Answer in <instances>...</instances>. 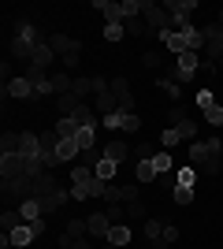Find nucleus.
<instances>
[{
	"label": "nucleus",
	"instance_id": "nucleus-1",
	"mask_svg": "<svg viewBox=\"0 0 223 249\" xmlns=\"http://www.w3.org/2000/svg\"><path fill=\"white\" fill-rule=\"evenodd\" d=\"M186 164L197 171V178H216V175H220V156H216L212 149L205 145V142H193V145H190Z\"/></svg>",
	"mask_w": 223,
	"mask_h": 249
},
{
	"label": "nucleus",
	"instance_id": "nucleus-2",
	"mask_svg": "<svg viewBox=\"0 0 223 249\" xmlns=\"http://www.w3.org/2000/svg\"><path fill=\"white\" fill-rule=\"evenodd\" d=\"M0 190H4V205L19 208L22 201L34 197V178H4V186H0Z\"/></svg>",
	"mask_w": 223,
	"mask_h": 249
},
{
	"label": "nucleus",
	"instance_id": "nucleus-3",
	"mask_svg": "<svg viewBox=\"0 0 223 249\" xmlns=\"http://www.w3.org/2000/svg\"><path fill=\"white\" fill-rule=\"evenodd\" d=\"M141 19H145L149 34H164L171 26V15L164 11V4H153V0H145V8H141Z\"/></svg>",
	"mask_w": 223,
	"mask_h": 249
},
{
	"label": "nucleus",
	"instance_id": "nucleus-4",
	"mask_svg": "<svg viewBox=\"0 0 223 249\" xmlns=\"http://www.w3.org/2000/svg\"><path fill=\"white\" fill-rule=\"evenodd\" d=\"M101 15H104V26H123L127 22V11H123V0H97L93 4Z\"/></svg>",
	"mask_w": 223,
	"mask_h": 249
},
{
	"label": "nucleus",
	"instance_id": "nucleus-5",
	"mask_svg": "<svg viewBox=\"0 0 223 249\" xmlns=\"http://www.w3.org/2000/svg\"><path fill=\"white\" fill-rule=\"evenodd\" d=\"M49 45H52V52L64 60V56H78L82 52V41H74V37H67V34H52L49 37Z\"/></svg>",
	"mask_w": 223,
	"mask_h": 249
},
{
	"label": "nucleus",
	"instance_id": "nucleus-6",
	"mask_svg": "<svg viewBox=\"0 0 223 249\" xmlns=\"http://www.w3.org/2000/svg\"><path fill=\"white\" fill-rule=\"evenodd\" d=\"M130 156H134V149H130L123 138H116V142H108V145H104V160H112V164H119V167L127 164Z\"/></svg>",
	"mask_w": 223,
	"mask_h": 249
},
{
	"label": "nucleus",
	"instance_id": "nucleus-7",
	"mask_svg": "<svg viewBox=\"0 0 223 249\" xmlns=\"http://www.w3.org/2000/svg\"><path fill=\"white\" fill-rule=\"evenodd\" d=\"M108 231H112V219H108L104 212L86 216V234H89V238H108Z\"/></svg>",
	"mask_w": 223,
	"mask_h": 249
},
{
	"label": "nucleus",
	"instance_id": "nucleus-8",
	"mask_svg": "<svg viewBox=\"0 0 223 249\" xmlns=\"http://www.w3.org/2000/svg\"><path fill=\"white\" fill-rule=\"evenodd\" d=\"M4 97H19V101H26V97H34V86L26 74H15V78H8V86H4Z\"/></svg>",
	"mask_w": 223,
	"mask_h": 249
},
{
	"label": "nucleus",
	"instance_id": "nucleus-9",
	"mask_svg": "<svg viewBox=\"0 0 223 249\" xmlns=\"http://www.w3.org/2000/svg\"><path fill=\"white\" fill-rule=\"evenodd\" d=\"M160 41L168 45V52L171 56H182V52H190V41H186V34H175V30H164V34H156Z\"/></svg>",
	"mask_w": 223,
	"mask_h": 249
},
{
	"label": "nucleus",
	"instance_id": "nucleus-10",
	"mask_svg": "<svg viewBox=\"0 0 223 249\" xmlns=\"http://www.w3.org/2000/svg\"><path fill=\"white\" fill-rule=\"evenodd\" d=\"M8 49H11V56H15V60H26V63H30V60H34V49H37V45H34L30 37H22V34H15Z\"/></svg>",
	"mask_w": 223,
	"mask_h": 249
},
{
	"label": "nucleus",
	"instance_id": "nucleus-11",
	"mask_svg": "<svg viewBox=\"0 0 223 249\" xmlns=\"http://www.w3.org/2000/svg\"><path fill=\"white\" fill-rule=\"evenodd\" d=\"M130 238H134V231H130V223H112V231H108V246H130Z\"/></svg>",
	"mask_w": 223,
	"mask_h": 249
},
{
	"label": "nucleus",
	"instance_id": "nucleus-12",
	"mask_svg": "<svg viewBox=\"0 0 223 249\" xmlns=\"http://www.w3.org/2000/svg\"><path fill=\"white\" fill-rule=\"evenodd\" d=\"M56 190H60V182H56L52 171H45V175L34 178V197H49V194H56Z\"/></svg>",
	"mask_w": 223,
	"mask_h": 249
},
{
	"label": "nucleus",
	"instance_id": "nucleus-13",
	"mask_svg": "<svg viewBox=\"0 0 223 249\" xmlns=\"http://www.w3.org/2000/svg\"><path fill=\"white\" fill-rule=\"evenodd\" d=\"M34 238H37V234H34V227H30V223H22V227L8 231V242H11V249H22V246H30Z\"/></svg>",
	"mask_w": 223,
	"mask_h": 249
},
{
	"label": "nucleus",
	"instance_id": "nucleus-14",
	"mask_svg": "<svg viewBox=\"0 0 223 249\" xmlns=\"http://www.w3.org/2000/svg\"><path fill=\"white\" fill-rule=\"evenodd\" d=\"M19 153H22V156H41V134L22 130V138H19Z\"/></svg>",
	"mask_w": 223,
	"mask_h": 249
},
{
	"label": "nucleus",
	"instance_id": "nucleus-15",
	"mask_svg": "<svg viewBox=\"0 0 223 249\" xmlns=\"http://www.w3.org/2000/svg\"><path fill=\"white\" fill-rule=\"evenodd\" d=\"M164 11H168V15L190 19V11H197V0H164Z\"/></svg>",
	"mask_w": 223,
	"mask_h": 249
},
{
	"label": "nucleus",
	"instance_id": "nucleus-16",
	"mask_svg": "<svg viewBox=\"0 0 223 249\" xmlns=\"http://www.w3.org/2000/svg\"><path fill=\"white\" fill-rule=\"evenodd\" d=\"M156 164H153V160H138V167H134V182H141V186H145V182H156Z\"/></svg>",
	"mask_w": 223,
	"mask_h": 249
},
{
	"label": "nucleus",
	"instance_id": "nucleus-17",
	"mask_svg": "<svg viewBox=\"0 0 223 249\" xmlns=\"http://www.w3.org/2000/svg\"><path fill=\"white\" fill-rule=\"evenodd\" d=\"M52 60H56L52 45H49V41H41V45H37V49H34V60H30V67H41V71H45V67H49V63H52Z\"/></svg>",
	"mask_w": 223,
	"mask_h": 249
},
{
	"label": "nucleus",
	"instance_id": "nucleus-18",
	"mask_svg": "<svg viewBox=\"0 0 223 249\" xmlns=\"http://www.w3.org/2000/svg\"><path fill=\"white\" fill-rule=\"evenodd\" d=\"M97 112H101V119H104V115H112V112H119V101H116V93H112V89L97 93Z\"/></svg>",
	"mask_w": 223,
	"mask_h": 249
},
{
	"label": "nucleus",
	"instance_id": "nucleus-19",
	"mask_svg": "<svg viewBox=\"0 0 223 249\" xmlns=\"http://www.w3.org/2000/svg\"><path fill=\"white\" fill-rule=\"evenodd\" d=\"M71 89H74L71 71H52V93L60 97V93H71Z\"/></svg>",
	"mask_w": 223,
	"mask_h": 249
},
{
	"label": "nucleus",
	"instance_id": "nucleus-20",
	"mask_svg": "<svg viewBox=\"0 0 223 249\" xmlns=\"http://www.w3.org/2000/svg\"><path fill=\"white\" fill-rule=\"evenodd\" d=\"M52 101H56V112H60V115H74V112H78V104H82L74 93H60V97H52Z\"/></svg>",
	"mask_w": 223,
	"mask_h": 249
},
{
	"label": "nucleus",
	"instance_id": "nucleus-21",
	"mask_svg": "<svg viewBox=\"0 0 223 249\" xmlns=\"http://www.w3.org/2000/svg\"><path fill=\"white\" fill-rule=\"evenodd\" d=\"M67 119H74V123H78V126H97V112H93V108H89V104H78V112H74V115H67Z\"/></svg>",
	"mask_w": 223,
	"mask_h": 249
},
{
	"label": "nucleus",
	"instance_id": "nucleus-22",
	"mask_svg": "<svg viewBox=\"0 0 223 249\" xmlns=\"http://www.w3.org/2000/svg\"><path fill=\"white\" fill-rule=\"evenodd\" d=\"M56 153H60V160H78V156H82V149H78V142H74V138H60V149H56Z\"/></svg>",
	"mask_w": 223,
	"mask_h": 249
},
{
	"label": "nucleus",
	"instance_id": "nucleus-23",
	"mask_svg": "<svg viewBox=\"0 0 223 249\" xmlns=\"http://www.w3.org/2000/svg\"><path fill=\"white\" fill-rule=\"evenodd\" d=\"M19 138H22V130H4V138H0V156L19 153Z\"/></svg>",
	"mask_w": 223,
	"mask_h": 249
},
{
	"label": "nucleus",
	"instance_id": "nucleus-24",
	"mask_svg": "<svg viewBox=\"0 0 223 249\" xmlns=\"http://www.w3.org/2000/svg\"><path fill=\"white\" fill-rule=\"evenodd\" d=\"M93 171H97V178H101V182H112V178L119 175V164H112V160H104V156H101Z\"/></svg>",
	"mask_w": 223,
	"mask_h": 249
},
{
	"label": "nucleus",
	"instance_id": "nucleus-25",
	"mask_svg": "<svg viewBox=\"0 0 223 249\" xmlns=\"http://www.w3.org/2000/svg\"><path fill=\"white\" fill-rule=\"evenodd\" d=\"M19 212H22V219H26V223H34V219H41V216H45V212H41V201H37V197L22 201V205H19Z\"/></svg>",
	"mask_w": 223,
	"mask_h": 249
},
{
	"label": "nucleus",
	"instance_id": "nucleus-26",
	"mask_svg": "<svg viewBox=\"0 0 223 249\" xmlns=\"http://www.w3.org/2000/svg\"><path fill=\"white\" fill-rule=\"evenodd\" d=\"M22 223H26V219H22L19 208H8V212L0 216V227H4V234H8V231H15V227H22Z\"/></svg>",
	"mask_w": 223,
	"mask_h": 249
},
{
	"label": "nucleus",
	"instance_id": "nucleus-27",
	"mask_svg": "<svg viewBox=\"0 0 223 249\" xmlns=\"http://www.w3.org/2000/svg\"><path fill=\"white\" fill-rule=\"evenodd\" d=\"M175 130H179L182 142H197V134H201V123H197V119H186V123H179Z\"/></svg>",
	"mask_w": 223,
	"mask_h": 249
},
{
	"label": "nucleus",
	"instance_id": "nucleus-28",
	"mask_svg": "<svg viewBox=\"0 0 223 249\" xmlns=\"http://www.w3.org/2000/svg\"><path fill=\"white\" fill-rule=\"evenodd\" d=\"M74 142H78V149H82V153H89V149L97 145V126H82Z\"/></svg>",
	"mask_w": 223,
	"mask_h": 249
},
{
	"label": "nucleus",
	"instance_id": "nucleus-29",
	"mask_svg": "<svg viewBox=\"0 0 223 249\" xmlns=\"http://www.w3.org/2000/svg\"><path fill=\"white\" fill-rule=\"evenodd\" d=\"M156 86H160V89H164V93L171 97V101H179V97H182V86L175 82V78H168V74H160V78H156Z\"/></svg>",
	"mask_w": 223,
	"mask_h": 249
},
{
	"label": "nucleus",
	"instance_id": "nucleus-30",
	"mask_svg": "<svg viewBox=\"0 0 223 249\" xmlns=\"http://www.w3.org/2000/svg\"><path fill=\"white\" fill-rule=\"evenodd\" d=\"M78 130H82V126L74 123V119L60 115V123H56V134H60V138H78Z\"/></svg>",
	"mask_w": 223,
	"mask_h": 249
},
{
	"label": "nucleus",
	"instance_id": "nucleus-31",
	"mask_svg": "<svg viewBox=\"0 0 223 249\" xmlns=\"http://www.w3.org/2000/svg\"><path fill=\"white\" fill-rule=\"evenodd\" d=\"M153 164H156V171H160V175H168V171H175V156H171L168 149H164V153H156V156H153Z\"/></svg>",
	"mask_w": 223,
	"mask_h": 249
},
{
	"label": "nucleus",
	"instance_id": "nucleus-32",
	"mask_svg": "<svg viewBox=\"0 0 223 249\" xmlns=\"http://www.w3.org/2000/svg\"><path fill=\"white\" fill-rule=\"evenodd\" d=\"M145 238L149 242H160V238H164V219H156V216L145 219Z\"/></svg>",
	"mask_w": 223,
	"mask_h": 249
},
{
	"label": "nucleus",
	"instance_id": "nucleus-33",
	"mask_svg": "<svg viewBox=\"0 0 223 249\" xmlns=\"http://www.w3.org/2000/svg\"><path fill=\"white\" fill-rule=\"evenodd\" d=\"M67 238H89V234H86V216L82 219H67V231H64Z\"/></svg>",
	"mask_w": 223,
	"mask_h": 249
},
{
	"label": "nucleus",
	"instance_id": "nucleus-34",
	"mask_svg": "<svg viewBox=\"0 0 223 249\" xmlns=\"http://www.w3.org/2000/svg\"><path fill=\"white\" fill-rule=\"evenodd\" d=\"M205 123L208 126H223V104H208V108H205Z\"/></svg>",
	"mask_w": 223,
	"mask_h": 249
},
{
	"label": "nucleus",
	"instance_id": "nucleus-35",
	"mask_svg": "<svg viewBox=\"0 0 223 249\" xmlns=\"http://www.w3.org/2000/svg\"><path fill=\"white\" fill-rule=\"evenodd\" d=\"M119 115H123L119 130H127V134H130V130H141V115L138 112H119Z\"/></svg>",
	"mask_w": 223,
	"mask_h": 249
},
{
	"label": "nucleus",
	"instance_id": "nucleus-36",
	"mask_svg": "<svg viewBox=\"0 0 223 249\" xmlns=\"http://www.w3.org/2000/svg\"><path fill=\"white\" fill-rule=\"evenodd\" d=\"M123 30H127L130 37H141V34H149V26H145V19L138 15V19H127V22H123Z\"/></svg>",
	"mask_w": 223,
	"mask_h": 249
},
{
	"label": "nucleus",
	"instance_id": "nucleus-37",
	"mask_svg": "<svg viewBox=\"0 0 223 249\" xmlns=\"http://www.w3.org/2000/svg\"><path fill=\"white\" fill-rule=\"evenodd\" d=\"M175 178H179V186H193V182H197V171H193L190 164H182L179 171H175Z\"/></svg>",
	"mask_w": 223,
	"mask_h": 249
},
{
	"label": "nucleus",
	"instance_id": "nucleus-38",
	"mask_svg": "<svg viewBox=\"0 0 223 249\" xmlns=\"http://www.w3.org/2000/svg\"><path fill=\"white\" fill-rule=\"evenodd\" d=\"M171 201H175V205H190L193 201V186H175L171 190Z\"/></svg>",
	"mask_w": 223,
	"mask_h": 249
},
{
	"label": "nucleus",
	"instance_id": "nucleus-39",
	"mask_svg": "<svg viewBox=\"0 0 223 249\" xmlns=\"http://www.w3.org/2000/svg\"><path fill=\"white\" fill-rule=\"evenodd\" d=\"M104 216L112 219V223H127V205H108Z\"/></svg>",
	"mask_w": 223,
	"mask_h": 249
},
{
	"label": "nucleus",
	"instance_id": "nucleus-40",
	"mask_svg": "<svg viewBox=\"0 0 223 249\" xmlns=\"http://www.w3.org/2000/svg\"><path fill=\"white\" fill-rule=\"evenodd\" d=\"M78 101H82L86 93H93V78H74V89H71Z\"/></svg>",
	"mask_w": 223,
	"mask_h": 249
},
{
	"label": "nucleus",
	"instance_id": "nucleus-41",
	"mask_svg": "<svg viewBox=\"0 0 223 249\" xmlns=\"http://www.w3.org/2000/svg\"><path fill=\"white\" fill-rule=\"evenodd\" d=\"M186 119H190V115H186V108H182V104H171L168 123H171V126H179V123H186Z\"/></svg>",
	"mask_w": 223,
	"mask_h": 249
},
{
	"label": "nucleus",
	"instance_id": "nucleus-42",
	"mask_svg": "<svg viewBox=\"0 0 223 249\" xmlns=\"http://www.w3.org/2000/svg\"><path fill=\"white\" fill-rule=\"evenodd\" d=\"M60 246H64V249H93L89 238H67V234H60Z\"/></svg>",
	"mask_w": 223,
	"mask_h": 249
},
{
	"label": "nucleus",
	"instance_id": "nucleus-43",
	"mask_svg": "<svg viewBox=\"0 0 223 249\" xmlns=\"http://www.w3.org/2000/svg\"><path fill=\"white\" fill-rule=\"evenodd\" d=\"M182 138H179V130H175V126H171V130H164V134H160V145L164 149H171V145H179Z\"/></svg>",
	"mask_w": 223,
	"mask_h": 249
},
{
	"label": "nucleus",
	"instance_id": "nucleus-44",
	"mask_svg": "<svg viewBox=\"0 0 223 249\" xmlns=\"http://www.w3.org/2000/svg\"><path fill=\"white\" fill-rule=\"evenodd\" d=\"M156 186H160V190H175V186H179L175 171H168V175H156Z\"/></svg>",
	"mask_w": 223,
	"mask_h": 249
},
{
	"label": "nucleus",
	"instance_id": "nucleus-45",
	"mask_svg": "<svg viewBox=\"0 0 223 249\" xmlns=\"http://www.w3.org/2000/svg\"><path fill=\"white\" fill-rule=\"evenodd\" d=\"M127 219H145V205H141V201H130L127 205Z\"/></svg>",
	"mask_w": 223,
	"mask_h": 249
},
{
	"label": "nucleus",
	"instance_id": "nucleus-46",
	"mask_svg": "<svg viewBox=\"0 0 223 249\" xmlns=\"http://www.w3.org/2000/svg\"><path fill=\"white\" fill-rule=\"evenodd\" d=\"M134 156H138V160H153V156H156V149L149 145V142H141V145H134Z\"/></svg>",
	"mask_w": 223,
	"mask_h": 249
},
{
	"label": "nucleus",
	"instance_id": "nucleus-47",
	"mask_svg": "<svg viewBox=\"0 0 223 249\" xmlns=\"http://www.w3.org/2000/svg\"><path fill=\"white\" fill-rule=\"evenodd\" d=\"M123 37H127L123 26H104V41H123Z\"/></svg>",
	"mask_w": 223,
	"mask_h": 249
},
{
	"label": "nucleus",
	"instance_id": "nucleus-48",
	"mask_svg": "<svg viewBox=\"0 0 223 249\" xmlns=\"http://www.w3.org/2000/svg\"><path fill=\"white\" fill-rule=\"evenodd\" d=\"M193 104H197L201 112L208 108V104H216V101H212V89H197V101H193Z\"/></svg>",
	"mask_w": 223,
	"mask_h": 249
},
{
	"label": "nucleus",
	"instance_id": "nucleus-49",
	"mask_svg": "<svg viewBox=\"0 0 223 249\" xmlns=\"http://www.w3.org/2000/svg\"><path fill=\"white\" fill-rule=\"evenodd\" d=\"M160 242H168V246H175L179 242V227H171V223H164V238Z\"/></svg>",
	"mask_w": 223,
	"mask_h": 249
},
{
	"label": "nucleus",
	"instance_id": "nucleus-50",
	"mask_svg": "<svg viewBox=\"0 0 223 249\" xmlns=\"http://www.w3.org/2000/svg\"><path fill=\"white\" fill-rule=\"evenodd\" d=\"M101 123H104L108 130H119V123H123V115H119V112H112V115H104Z\"/></svg>",
	"mask_w": 223,
	"mask_h": 249
},
{
	"label": "nucleus",
	"instance_id": "nucleus-51",
	"mask_svg": "<svg viewBox=\"0 0 223 249\" xmlns=\"http://www.w3.org/2000/svg\"><path fill=\"white\" fill-rule=\"evenodd\" d=\"M141 63H145V67H160V63H164V56H160V52H145V56H141Z\"/></svg>",
	"mask_w": 223,
	"mask_h": 249
},
{
	"label": "nucleus",
	"instance_id": "nucleus-52",
	"mask_svg": "<svg viewBox=\"0 0 223 249\" xmlns=\"http://www.w3.org/2000/svg\"><path fill=\"white\" fill-rule=\"evenodd\" d=\"M205 145L212 149V153H216V156H220V153H223V142H220V138H208V142H205Z\"/></svg>",
	"mask_w": 223,
	"mask_h": 249
},
{
	"label": "nucleus",
	"instance_id": "nucleus-53",
	"mask_svg": "<svg viewBox=\"0 0 223 249\" xmlns=\"http://www.w3.org/2000/svg\"><path fill=\"white\" fill-rule=\"evenodd\" d=\"M216 26H220V30H223V8L216 11Z\"/></svg>",
	"mask_w": 223,
	"mask_h": 249
},
{
	"label": "nucleus",
	"instance_id": "nucleus-54",
	"mask_svg": "<svg viewBox=\"0 0 223 249\" xmlns=\"http://www.w3.org/2000/svg\"><path fill=\"white\" fill-rule=\"evenodd\" d=\"M220 67H223V63H220Z\"/></svg>",
	"mask_w": 223,
	"mask_h": 249
}]
</instances>
